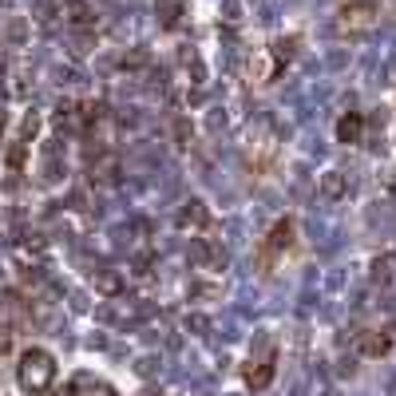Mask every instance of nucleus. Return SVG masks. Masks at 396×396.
<instances>
[{
  "label": "nucleus",
  "instance_id": "nucleus-1",
  "mask_svg": "<svg viewBox=\"0 0 396 396\" xmlns=\"http://www.w3.org/2000/svg\"><path fill=\"white\" fill-rule=\"evenodd\" d=\"M16 381H20V388H24L28 396H40V393H48L52 381H56V360H52L48 349H24L20 353V365H16Z\"/></svg>",
  "mask_w": 396,
  "mask_h": 396
},
{
  "label": "nucleus",
  "instance_id": "nucleus-2",
  "mask_svg": "<svg viewBox=\"0 0 396 396\" xmlns=\"http://www.w3.org/2000/svg\"><path fill=\"white\" fill-rule=\"evenodd\" d=\"M360 135H365V115L360 112H345L341 119H337V143H360Z\"/></svg>",
  "mask_w": 396,
  "mask_h": 396
},
{
  "label": "nucleus",
  "instance_id": "nucleus-3",
  "mask_svg": "<svg viewBox=\"0 0 396 396\" xmlns=\"http://www.w3.org/2000/svg\"><path fill=\"white\" fill-rule=\"evenodd\" d=\"M13 329H16V297L4 294V297H0V349L8 345Z\"/></svg>",
  "mask_w": 396,
  "mask_h": 396
},
{
  "label": "nucleus",
  "instance_id": "nucleus-4",
  "mask_svg": "<svg viewBox=\"0 0 396 396\" xmlns=\"http://www.w3.org/2000/svg\"><path fill=\"white\" fill-rule=\"evenodd\" d=\"M190 258H195L198 266H206V261H211V266H218V270H222V266H226V250H218L214 242H206V238H198L195 250H190Z\"/></svg>",
  "mask_w": 396,
  "mask_h": 396
},
{
  "label": "nucleus",
  "instance_id": "nucleus-5",
  "mask_svg": "<svg viewBox=\"0 0 396 396\" xmlns=\"http://www.w3.org/2000/svg\"><path fill=\"white\" fill-rule=\"evenodd\" d=\"M289 246H294V222H289V218H282V222H273L266 250H270V254H282V250H289Z\"/></svg>",
  "mask_w": 396,
  "mask_h": 396
},
{
  "label": "nucleus",
  "instance_id": "nucleus-6",
  "mask_svg": "<svg viewBox=\"0 0 396 396\" xmlns=\"http://www.w3.org/2000/svg\"><path fill=\"white\" fill-rule=\"evenodd\" d=\"M155 13H159V20L167 28H178V20L186 13V0H155Z\"/></svg>",
  "mask_w": 396,
  "mask_h": 396
},
{
  "label": "nucleus",
  "instance_id": "nucleus-7",
  "mask_svg": "<svg viewBox=\"0 0 396 396\" xmlns=\"http://www.w3.org/2000/svg\"><path fill=\"white\" fill-rule=\"evenodd\" d=\"M206 222H211V214H206V202L190 198V202H186V211L178 214V226H183V230H186V226H195V230H198V226H206Z\"/></svg>",
  "mask_w": 396,
  "mask_h": 396
},
{
  "label": "nucleus",
  "instance_id": "nucleus-8",
  "mask_svg": "<svg viewBox=\"0 0 396 396\" xmlns=\"http://www.w3.org/2000/svg\"><path fill=\"white\" fill-rule=\"evenodd\" d=\"M393 349V337H384V333H365L360 337V353L365 357H384Z\"/></svg>",
  "mask_w": 396,
  "mask_h": 396
},
{
  "label": "nucleus",
  "instance_id": "nucleus-9",
  "mask_svg": "<svg viewBox=\"0 0 396 396\" xmlns=\"http://www.w3.org/2000/svg\"><path fill=\"white\" fill-rule=\"evenodd\" d=\"M270 381H273V360H261L258 369H246V384L254 388V393H261Z\"/></svg>",
  "mask_w": 396,
  "mask_h": 396
},
{
  "label": "nucleus",
  "instance_id": "nucleus-10",
  "mask_svg": "<svg viewBox=\"0 0 396 396\" xmlns=\"http://www.w3.org/2000/svg\"><path fill=\"white\" fill-rule=\"evenodd\" d=\"M75 388H84V396H119L107 381H91V376H79V381H75Z\"/></svg>",
  "mask_w": 396,
  "mask_h": 396
},
{
  "label": "nucleus",
  "instance_id": "nucleus-11",
  "mask_svg": "<svg viewBox=\"0 0 396 396\" xmlns=\"http://www.w3.org/2000/svg\"><path fill=\"white\" fill-rule=\"evenodd\" d=\"M321 195L325 198H341V195H345V174H341V171L325 174V178H321Z\"/></svg>",
  "mask_w": 396,
  "mask_h": 396
},
{
  "label": "nucleus",
  "instance_id": "nucleus-12",
  "mask_svg": "<svg viewBox=\"0 0 396 396\" xmlns=\"http://www.w3.org/2000/svg\"><path fill=\"white\" fill-rule=\"evenodd\" d=\"M294 48H297V36H289V40H277V44H273V75H277L282 60H289V56H294Z\"/></svg>",
  "mask_w": 396,
  "mask_h": 396
},
{
  "label": "nucleus",
  "instance_id": "nucleus-13",
  "mask_svg": "<svg viewBox=\"0 0 396 396\" xmlns=\"http://www.w3.org/2000/svg\"><path fill=\"white\" fill-rule=\"evenodd\" d=\"M393 266H396V258H376L372 277H376V282H388V277H393Z\"/></svg>",
  "mask_w": 396,
  "mask_h": 396
},
{
  "label": "nucleus",
  "instance_id": "nucleus-14",
  "mask_svg": "<svg viewBox=\"0 0 396 396\" xmlns=\"http://www.w3.org/2000/svg\"><path fill=\"white\" fill-rule=\"evenodd\" d=\"M24 147H28L24 139H16L13 151H8V167H13V171H20V167H24Z\"/></svg>",
  "mask_w": 396,
  "mask_h": 396
},
{
  "label": "nucleus",
  "instance_id": "nucleus-15",
  "mask_svg": "<svg viewBox=\"0 0 396 396\" xmlns=\"http://www.w3.org/2000/svg\"><path fill=\"white\" fill-rule=\"evenodd\" d=\"M99 289H103V294H115V289H119V277H115V273H103V277H99Z\"/></svg>",
  "mask_w": 396,
  "mask_h": 396
}]
</instances>
